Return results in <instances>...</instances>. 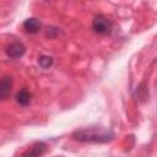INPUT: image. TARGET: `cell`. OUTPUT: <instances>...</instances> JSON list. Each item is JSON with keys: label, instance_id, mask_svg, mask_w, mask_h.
Listing matches in <instances>:
<instances>
[{"label": "cell", "instance_id": "1", "mask_svg": "<svg viewBox=\"0 0 157 157\" xmlns=\"http://www.w3.org/2000/svg\"><path fill=\"white\" fill-rule=\"evenodd\" d=\"M114 132L110 129L103 126H91L82 128L76 130L72 134V139L80 142H90V144H103L113 140Z\"/></svg>", "mask_w": 157, "mask_h": 157}, {"label": "cell", "instance_id": "2", "mask_svg": "<svg viewBox=\"0 0 157 157\" xmlns=\"http://www.w3.org/2000/svg\"><path fill=\"white\" fill-rule=\"evenodd\" d=\"M113 25L112 22L104 16V15H97L94 16L93 21H92V29L102 36H107L112 32Z\"/></svg>", "mask_w": 157, "mask_h": 157}, {"label": "cell", "instance_id": "3", "mask_svg": "<svg viewBox=\"0 0 157 157\" xmlns=\"http://www.w3.org/2000/svg\"><path fill=\"white\" fill-rule=\"evenodd\" d=\"M47 150V145L43 141H37L34 144H32L28 148H26L22 153L21 157H42L43 153Z\"/></svg>", "mask_w": 157, "mask_h": 157}, {"label": "cell", "instance_id": "4", "mask_svg": "<svg viewBox=\"0 0 157 157\" xmlns=\"http://www.w3.org/2000/svg\"><path fill=\"white\" fill-rule=\"evenodd\" d=\"M25 52H26V48L21 42H12L6 48V54L12 59L21 58L25 54Z\"/></svg>", "mask_w": 157, "mask_h": 157}, {"label": "cell", "instance_id": "5", "mask_svg": "<svg viewBox=\"0 0 157 157\" xmlns=\"http://www.w3.org/2000/svg\"><path fill=\"white\" fill-rule=\"evenodd\" d=\"M12 87V78L6 76L0 80V99H5L9 97Z\"/></svg>", "mask_w": 157, "mask_h": 157}, {"label": "cell", "instance_id": "6", "mask_svg": "<svg viewBox=\"0 0 157 157\" xmlns=\"http://www.w3.org/2000/svg\"><path fill=\"white\" fill-rule=\"evenodd\" d=\"M23 28L27 33H37L40 29V22L38 18L31 17L23 22Z\"/></svg>", "mask_w": 157, "mask_h": 157}, {"label": "cell", "instance_id": "7", "mask_svg": "<svg viewBox=\"0 0 157 157\" xmlns=\"http://www.w3.org/2000/svg\"><path fill=\"white\" fill-rule=\"evenodd\" d=\"M16 102L21 105H27L31 102V93L26 88L20 90L16 94Z\"/></svg>", "mask_w": 157, "mask_h": 157}, {"label": "cell", "instance_id": "8", "mask_svg": "<svg viewBox=\"0 0 157 157\" xmlns=\"http://www.w3.org/2000/svg\"><path fill=\"white\" fill-rule=\"evenodd\" d=\"M38 64H39L40 67L48 69L53 64V58L52 56H48V55H42V56L38 58Z\"/></svg>", "mask_w": 157, "mask_h": 157}, {"label": "cell", "instance_id": "9", "mask_svg": "<svg viewBox=\"0 0 157 157\" xmlns=\"http://www.w3.org/2000/svg\"><path fill=\"white\" fill-rule=\"evenodd\" d=\"M58 157H61V156H58Z\"/></svg>", "mask_w": 157, "mask_h": 157}]
</instances>
